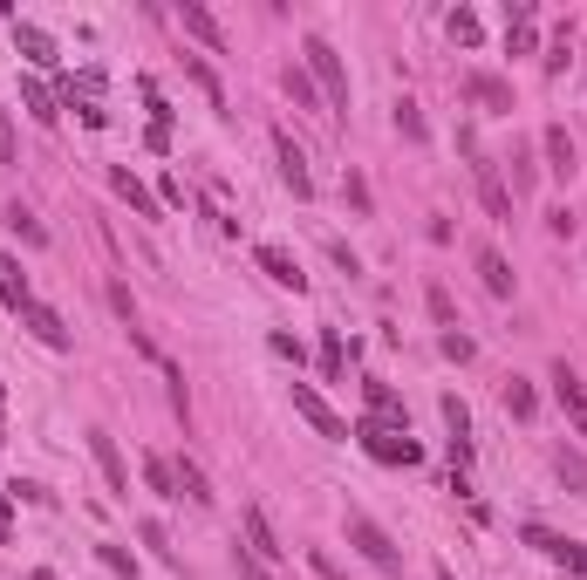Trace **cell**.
Segmentation results:
<instances>
[{"label": "cell", "mask_w": 587, "mask_h": 580, "mask_svg": "<svg viewBox=\"0 0 587 580\" xmlns=\"http://www.w3.org/2000/svg\"><path fill=\"white\" fill-rule=\"evenodd\" d=\"M362 396H369V417L390 430H410V417H403V396H396L390 383H376V376H362Z\"/></svg>", "instance_id": "ba28073f"}, {"label": "cell", "mask_w": 587, "mask_h": 580, "mask_svg": "<svg viewBox=\"0 0 587 580\" xmlns=\"http://www.w3.org/2000/svg\"><path fill=\"white\" fill-rule=\"evenodd\" d=\"M110 185H117V198L130 205V212H137V219H157V198L144 192V185H137V178H130L123 164H110Z\"/></svg>", "instance_id": "2e32d148"}, {"label": "cell", "mask_w": 587, "mask_h": 580, "mask_svg": "<svg viewBox=\"0 0 587 580\" xmlns=\"http://www.w3.org/2000/svg\"><path fill=\"white\" fill-rule=\"evenodd\" d=\"M0 301H7L14 314L35 301V294H28V273H21V260H14V253H0Z\"/></svg>", "instance_id": "9a60e30c"}, {"label": "cell", "mask_w": 587, "mask_h": 580, "mask_svg": "<svg viewBox=\"0 0 587 580\" xmlns=\"http://www.w3.org/2000/svg\"><path fill=\"white\" fill-rule=\"evenodd\" d=\"M0 540H14V499L0 492Z\"/></svg>", "instance_id": "7bdbcfd3"}, {"label": "cell", "mask_w": 587, "mask_h": 580, "mask_svg": "<svg viewBox=\"0 0 587 580\" xmlns=\"http://www.w3.org/2000/svg\"><path fill=\"white\" fill-rule=\"evenodd\" d=\"M444 355H451V362H471V355H478V342H471V335H458V328H451V335H444Z\"/></svg>", "instance_id": "74e56055"}, {"label": "cell", "mask_w": 587, "mask_h": 580, "mask_svg": "<svg viewBox=\"0 0 587 580\" xmlns=\"http://www.w3.org/2000/svg\"><path fill=\"white\" fill-rule=\"evenodd\" d=\"M280 89H287L301 110H314V76H308V69H294V62H287V69H280Z\"/></svg>", "instance_id": "484cf974"}, {"label": "cell", "mask_w": 587, "mask_h": 580, "mask_svg": "<svg viewBox=\"0 0 587 580\" xmlns=\"http://www.w3.org/2000/svg\"><path fill=\"white\" fill-rule=\"evenodd\" d=\"M14 48H21V55L35 62V69H55V62H62V55H55V41L41 35L35 21H21V14H14Z\"/></svg>", "instance_id": "8fae6325"}, {"label": "cell", "mask_w": 587, "mask_h": 580, "mask_svg": "<svg viewBox=\"0 0 587 580\" xmlns=\"http://www.w3.org/2000/svg\"><path fill=\"white\" fill-rule=\"evenodd\" d=\"M274 151H280V178H287V192L294 198H314V178H308V151L287 137V130H274Z\"/></svg>", "instance_id": "5b68a950"}, {"label": "cell", "mask_w": 587, "mask_h": 580, "mask_svg": "<svg viewBox=\"0 0 587 580\" xmlns=\"http://www.w3.org/2000/svg\"><path fill=\"white\" fill-rule=\"evenodd\" d=\"M21 157V144H14V123H7V110H0V164H14Z\"/></svg>", "instance_id": "f35d334b"}, {"label": "cell", "mask_w": 587, "mask_h": 580, "mask_svg": "<svg viewBox=\"0 0 587 580\" xmlns=\"http://www.w3.org/2000/svg\"><path fill=\"white\" fill-rule=\"evenodd\" d=\"M144 485H151L157 499H178V471H171L164 458H144Z\"/></svg>", "instance_id": "d4e9b609"}, {"label": "cell", "mask_w": 587, "mask_h": 580, "mask_svg": "<svg viewBox=\"0 0 587 580\" xmlns=\"http://www.w3.org/2000/svg\"><path fill=\"white\" fill-rule=\"evenodd\" d=\"M21 110L35 116L41 130H48V123H55V116H62V110H55V96H48V89H41V82H21Z\"/></svg>", "instance_id": "44dd1931"}, {"label": "cell", "mask_w": 587, "mask_h": 580, "mask_svg": "<svg viewBox=\"0 0 587 580\" xmlns=\"http://www.w3.org/2000/svg\"><path fill=\"white\" fill-rule=\"evenodd\" d=\"M7 226L21 232V239H28V246H41V239H48V232H41L35 219H28V212H21V205H7Z\"/></svg>", "instance_id": "d6a6232c"}, {"label": "cell", "mask_w": 587, "mask_h": 580, "mask_svg": "<svg viewBox=\"0 0 587 580\" xmlns=\"http://www.w3.org/2000/svg\"><path fill=\"white\" fill-rule=\"evenodd\" d=\"M349 546L362 553V560H369V567H383V574H403V553H396V540L383 533V526H376V519H369V512H355V505H349Z\"/></svg>", "instance_id": "7a4b0ae2"}, {"label": "cell", "mask_w": 587, "mask_h": 580, "mask_svg": "<svg viewBox=\"0 0 587 580\" xmlns=\"http://www.w3.org/2000/svg\"><path fill=\"white\" fill-rule=\"evenodd\" d=\"M260 267H267V280H274V287H294V294H308V273H301V260H294L287 246H260Z\"/></svg>", "instance_id": "9c48e42d"}, {"label": "cell", "mask_w": 587, "mask_h": 580, "mask_svg": "<svg viewBox=\"0 0 587 580\" xmlns=\"http://www.w3.org/2000/svg\"><path fill=\"white\" fill-rule=\"evenodd\" d=\"M519 540L533 546V553H547V560L560 553V533H547V526H519Z\"/></svg>", "instance_id": "1f68e13d"}, {"label": "cell", "mask_w": 587, "mask_h": 580, "mask_svg": "<svg viewBox=\"0 0 587 580\" xmlns=\"http://www.w3.org/2000/svg\"><path fill=\"white\" fill-rule=\"evenodd\" d=\"M96 560H103L117 580H144V574H137V560H130V546H110V540H103V546H96Z\"/></svg>", "instance_id": "4316f807"}, {"label": "cell", "mask_w": 587, "mask_h": 580, "mask_svg": "<svg viewBox=\"0 0 587 580\" xmlns=\"http://www.w3.org/2000/svg\"><path fill=\"white\" fill-rule=\"evenodd\" d=\"M21 328H28V335H35L41 348H55V355H69V348H76L69 321H62L55 308H41V301H28V308H21Z\"/></svg>", "instance_id": "277c9868"}, {"label": "cell", "mask_w": 587, "mask_h": 580, "mask_svg": "<svg viewBox=\"0 0 587 580\" xmlns=\"http://www.w3.org/2000/svg\"><path fill=\"white\" fill-rule=\"evenodd\" d=\"M560 478H567V485H581V492H587V464H581V458H567V451H560Z\"/></svg>", "instance_id": "ab89813d"}, {"label": "cell", "mask_w": 587, "mask_h": 580, "mask_svg": "<svg viewBox=\"0 0 587 580\" xmlns=\"http://www.w3.org/2000/svg\"><path fill=\"white\" fill-rule=\"evenodd\" d=\"M178 21H185V28H192V35L212 48V55H226V35H219V21H212V14H205L198 0H178Z\"/></svg>", "instance_id": "5bb4252c"}, {"label": "cell", "mask_w": 587, "mask_h": 580, "mask_svg": "<svg viewBox=\"0 0 587 580\" xmlns=\"http://www.w3.org/2000/svg\"><path fill=\"white\" fill-rule=\"evenodd\" d=\"M349 437H355V444H362L376 464H424V444H417L410 430H390V424H376V417L349 424Z\"/></svg>", "instance_id": "6da1fadb"}, {"label": "cell", "mask_w": 587, "mask_h": 580, "mask_svg": "<svg viewBox=\"0 0 587 580\" xmlns=\"http://www.w3.org/2000/svg\"><path fill=\"white\" fill-rule=\"evenodd\" d=\"M7 499H21V505H48V492H41L35 478H14V485H7Z\"/></svg>", "instance_id": "d590c367"}, {"label": "cell", "mask_w": 587, "mask_h": 580, "mask_svg": "<svg viewBox=\"0 0 587 580\" xmlns=\"http://www.w3.org/2000/svg\"><path fill=\"white\" fill-rule=\"evenodd\" d=\"M89 451H96V464H103V478H110V492L117 499H130V471H123V451L110 430H89Z\"/></svg>", "instance_id": "52a82bcc"}, {"label": "cell", "mask_w": 587, "mask_h": 580, "mask_svg": "<svg viewBox=\"0 0 587 580\" xmlns=\"http://www.w3.org/2000/svg\"><path fill=\"white\" fill-rule=\"evenodd\" d=\"M178 499H192V505H212V485H205V471H198L192 458H178Z\"/></svg>", "instance_id": "7402d4cb"}, {"label": "cell", "mask_w": 587, "mask_h": 580, "mask_svg": "<svg viewBox=\"0 0 587 580\" xmlns=\"http://www.w3.org/2000/svg\"><path fill=\"white\" fill-rule=\"evenodd\" d=\"M506 410L519 417V424H526V417L540 410V396H533V383H519V376H512V383H506Z\"/></svg>", "instance_id": "f1b7e54d"}, {"label": "cell", "mask_w": 587, "mask_h": 580, "mask_svg": "<svg viewBox=\"0 0 587 580\" xmlns=\"http://www.w3.org/2000/svg\"><path fill=\"white\" fill-rule=\"evenodd\" d=\"M540 151L553 157V178H574V137H567L560 123H547V130H540Z\"/></svg>", "instance_id": "e0dca14e"}, {"label": "cell", "mask_w": 587, "mask_h": 580, "mask_svg": "<svg viewBox=\"0 0 587 580\" xmlns=\"http://www.w3.org/2000/svg\"><path fill=\"white\" fill-rule=\"evenodd\" d=\"M321 376H328V383H342V376H349V348H342V328H328V335H321Z\"/></svg>", "instance_id": "d6986e66"}, {"label": "cell", "mask_w": 587, "mask_h": 580, "mask_svg": "<svg viewBox=\"0 0 587 580\" xmlns=\"http://www.w3.org/2000/svg\"><path fill=\"white\" fill-rule=\"evenodd\" d=\"M553 396H560V410L574 417V430H581V437H587V389H581V376H574L567 362L553 369Z\"/></svg>", "instance_id": "30bf717a"}, {"label": "cell", "mask_w": 587, "mask_h": 580, "mask_svg": "<svg viewBox=\"0 0 587 580\" xmlns=\"http://www.w3.org/2000/svg\"><path fill=\"white\" fill-rule=\"evenodd\" d=\"M137 533H144V546H151L157 560H178V553H171V540H164V526H157V519H144V526H137Z\"/></svg>", "instance_id": "e575fe53"}, {"label": "cell", "mask_w": 587, "mask_h": 580, "mask_svg": "<svg viewBox=\"0 0 587 580\" xmlns=\"http://www.w3.org/2000/svg\"><path fill=\"white\" fill-rule=\"evenodd\" d=\"M458 89H465L471 103H485V110H492V116H506V110H512V89H506V82H499V76H478V69H471V76L458 82Z\"/></svg>", "instance_id": "7c38bea8"}, {"label": "cell", "mask_w": 587, "mask_h": 580, "mask_svg": "<svg viewBox=\"0 0 587 580\" xmlns=\"http://www.w3.org/2000/svg\"><path fill=\"white\" fill-rule=\"evenodd\" d=\"M294 417H308L321 437H349V424H342V417L321 403V389H308V383H294Z\"/></svg>", "instance_id": "8992f818"}, {"label": "cell", "mask_w": 587, "mask_h": 580, "mask_svg": "<svg viewBox=\"0 0 587 580\" xmlns=\"http://www.w3.org/2000/svg\"><path fill=\"white\" fill-rule=\"evenodd\" d=\"M478 192H485V212H492V219H512V198H506V185L492 178V164H478Z\"/></svg>", "instance_id": "603a6c76"}, {"label": "cell", "mask_w": 587, "mask_h": 580, "mask_svg": "<svg viewBox=\"0 0 587 580\" xmlns=\"http://www.w3.org/2000/svg\"><path fill=\"white\" fill-rule=\"evenodd\" d=\"M233 560H239V574H246V580H267V567H260V560H253V553H246V546H239Z\"/></svg>", "instance_id": "b9f144b4"}, {"label": "cell", "mask_w": 587, "mask_h": 580, "mask_svg": "<svg viewBox=\"0 0 587 580\" xmlns=\"http://www.w3.org/2000/svg\"><path fill=\"white\" fill-rule=\"evenodd\" d=\"M308 567H314V574H321V580H349V574H342V567H335V560H328V553H308Z\"/></svg>", "instance_id": "60d3db41"}, {"label": "cell", "mask_w": 587, "mask_h": 580, "mask_svg": "<svg viewBox=\"0 0 587 580\" xmlns=\"http://www.w3.org/2000/svg\"><path fill=\"white\" fill-rule=\"evenodd\" d=\"M246 553H253V560H280V553H287V546L274 540V526H267L260 505H246Z\"/></svg>", "instance_id": "4fadbf2b"}, {"label": "cell", "mask_w": 587, "mask_h": 580, "mask_svg": "<svg viewBox=\"0 0 587 580\" xmlns=\"http://www.w3.org/2000/svg\"><path fill=\"white\" fill-rule=\"evenodd\" d=\"M444 35L458 41V48H478L485 28H478V14H471V7H451V14H444Z\"/></svg>", "instance_id": "ffe728a7"}, {"label": "cell", "mask_w": 587, "mask_h": 580, "mask_svg": "<svg viewBox=\"0 0 587 580\" xmlns=\"http://www.w3.org/2000/svg\"><path fill=\"white\" fill-rule=\"evenodd\" d=\"M431 314H437V328H444V335L458 328V308H451V294H444V287H431Z\"/></svg>", "instance_id": "836d02e7"}, {"label": "cell", "mask_w": 587, "mask_h": 580, "mask_svg": "<svg viewBox=\"0 0 587 580\" xmlns=\"http://www.w3.org/2000/svg\"><path fill=\"white\" fill-rule=\"evenodd\" d=\"M267 348H274L280 362H294V369H301V342H294V335H280V328H274V335H267Z\"/></svg>", "instance_id": "8d00e7d4"}, {"label": "cell", "mask_w": 587, "mask_h": 580, "mask_svg": "<svg viewBox=\"0 0 587 580\" xmlns=\"http://www.w3.org/2000/svg\"><path fill=\"white\" fill-rule=\"evenodd\" d=\"M0 444H7V430H0Z\"/></svg>", "instance_id": "ee69618b"}, {"label": "cell", "mask_w": 587, "mask_h": 580, "mask_svg": "<svg viewBox=\"0 0 587 580\" xmlns=\"http://www.w3.org/2000/svg\"><path fill=\"white\" fill-rule=\"evenodd\" d=\"M301 55H308V76L321 82V96H328V103H335V116H342V110H349V76H342V55H335L321 35H308V48H301Z\"/></svg>", "instance_id": "3957f363"}, {"label": "cell", "mask_w": 587, "mask_h": 580, "mask_svg": "<svg viewBox=\"0 0 587 580\" xmlns=\"http://www.w3.org/2000/svg\"><path fill=\"white\" fill-rule=\"evenodd\" d=\"M478 273H485V294H499V301H512V267L492 253V246H478Z\"/></svg>", "instance_id": "ac0fdd59"}, {"label": "cell", "mask_w": 587, "mask_h": 580, "mask_svg": "<svg viewBox=\"0 0 587 580\" xmlns=\"http://www.w3.org/2000/svg\"><path fill=\"white\" fill-rule=\"evenodd\" d=\"M396 137H410V144H424V137H431V123H424V110H417L410 96L396 103Z\"/></svg>", "instance_id": "cb8c5ba5"}, {"label": "cell", "mask_w": 587, "mask_h": 580, "mask_svg": "<svg viewBox=\"0 0 587 580\" xmlns=\"http://www.w3.org/2000/svg\"><path fill=\"white\" fill-rule=\"evenodd\" d=\"M437 410H444V424H451V444H465V437H471V410H465V396H444Z\"/></svg>", "instance_id": "83f0119b"}, {"label": "cell", "mask_w": 587, "mask_h": 580, "mask_svg": "<svg viewBox=\"0 0 587 580\" xmlns=\"http://www.w3.org/2000/svg\"><path fill=\"white\" fill-rule=\"evenodd\" d=\"M560 567H567V580H587V546L581 540H560V553H553Z\"/></svg>", "instance_id": "f546056e"}, {"label": "cell", "mask_w": 587, "mask_h": 580, "mask_svg": "<svg viewBox=\"0 0 587 580\" xmlns=\"http://www.w3.org/2000/svg\"><path fill=\"white\" fill-rule=\"evenodd\" d=\"M185 69H192V82L205 89V96H212V103H226V89H219V76H212V69H205L198 55H185Z\"/></svg>", "instance_id": "4dcf8cb0"}]
</instances>
